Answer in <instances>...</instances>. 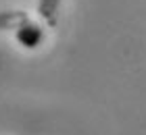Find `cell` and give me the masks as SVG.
<instances>
[{
	"label": "cell",
	"mask_w": 146,
	"mask_h": 135,
	"mask_svg": "<svg viewBox=\"0 0 146 135\" xmlns=\"http://www.w3.org/2000/svg\"><path fill=\"white\" fill-rule=\"evenodd\" d=\"M29 23V15L25 11H2L0 13V29L11 31V29H21Z\"/></svg>",
	"instance_id": "cell-1"
},
{
	"label": "cell",
	"mask_w": 146,
	"mask_h": 135,
	"mask_svg": "<svg viewBox=\"0 0 146 135\" xmlns=\"http://www.w3.org/2000/svg\"><path fill=\"white\" fill-rule=\"evenodd\" d=\"M61 2H63V0H40V2H38V15H40V19H42L48 27H56Z\"/></svg>",
	"instance_id": "cell-2"
}]
</instances>
